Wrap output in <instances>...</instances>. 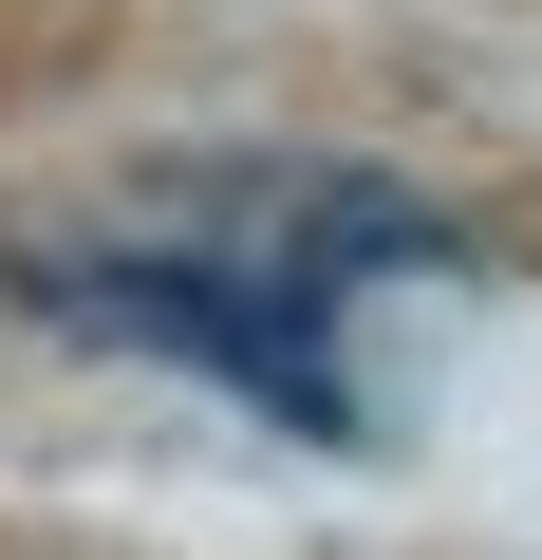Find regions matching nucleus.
<instances>
[{
	"mask_svg": "<svg viewBox=\"0 0 542 560\" xmlns=\"http://www.w3.org/2000/svg\"><path fill=\"white\" fill-rule=\"evenodd\" d=\"M468 280V224L393 168L337 150H243L187 187H131L113 224H57L0 261V300L113 374H187L262 411L281 448H374L393 430V318Z\"/></svg>",
	"mask_w": 542,
	"mask_h": 560,
	"instance_id": "obj_1",
	"label": "nucleus"
}]
</instances>
